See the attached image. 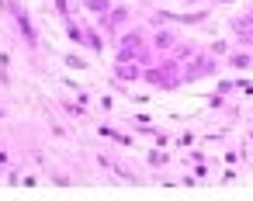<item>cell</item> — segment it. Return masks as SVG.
<instances>
[{
    "label": "cell",
    "instance_id": "cell-13",
    "mask_svg": "<svg viewBox=\"0 0 253 201\" xmlns=\"http://www.w3.org/2000/svg\"><path fill=\"white\" fill-rule=\"evenodd\" d=\"M232 49H236V42H225V39H211V42H208V52L218 56V59H225Z\"/></svg>",
    "mask_w": 253,
    "mask_h": 201
},
{
    "label": "cell",
    "instance_id": "cell-7",
    "mask_svg": "<svg viewBox=\"0 0 253 201\" xmlns=\"http://www.w3.org/2000/svg\"><path fill=\"white\" fill-rule=\"evenodd\" d=\"M222 66H225V70H232V73L253 70V52H250V49H239V45H236V49H232V52H229V56L222 59Z\"/></svg>",
    "mask_w": 253,
    "mask_h": 201
},
{
    "label": "cell",
    "instance_id": "cell-24",
    "mask_svg": "<svg viewBox=\"0 0 253 201\" xmlns=\"http://www.w3.org/2000/svg\"><path fill=\"white\" fill-rule=\"evenodd\" d=\"M236 177H239V173H236V166H225V170H222V177H218V180H222V184H232V180H236Z\"/></svg>",
    "mask_w": 253,
    "mask_h": 201
},
{
    "label": "cell",
    "instance_id": "cell-31",
    "mask_svg": "<svg viewBox=\"0 0 253 201\" xmlns=\"http://www.w3.org/2000/svg\"><path fill=\"white\" fill-rule=\"evenodd\" d=\"M250 139H253V132H250Z\"/></svg>",
    "mask_w": 253,
    "mask_h": 201
},
{
    "label": "cell",
    "instance_id": "cell-21",
    "mask_svg": "<svg viewBox=\"0 0 253 201\" xmlns=\"http://www.w3.org/2000/svg\"><path fill=\"white\" fill-rule=\"evenodd\" d=\"M239 156H246V153H243V149H229V153H222V160H225L229 166H236V163H239Z\"/></svg>",
    "mask_w": 253,
    "mask_h": 201
},
{
    "label": "cell",
    "instance_id": "cell-2",
    "mask_svg": "<svg viewBox=\"0 0 253 201\" xmlns=\"http://www.w3.org/2000/svg\"><path fill=\"white\" fill-rule=\"evenodd\" d=\"M222 70H225L222 59L211 56L208 49H201L194 59H187V63L180 66V80H184V87H187V83H198V80H211V77H218Z\"/></svg>",
    "mask_w": 253,
    "mask_h": 201
},
{
    "label": "cell",
    "instance_id": "cell-8",
    "mask_svg": "<svg viewBox=\"0 0 253 201\" xmlns=\"http://www.w3.org/2000/svg\"><path fill=\"white\" fill-rule=\"evenodd\" d=\"M208 21H211V11H180V14H173V25H187V28L208 25Z\"/></svg>",
    "mask_w": 253,
    "mask_h": 201
},
{
    "label": "cell",
    "instance_id": "cell-10",
    "mask_svg": "<svg viewBox=\"0 0 253 201\" xmlns=\"http://www.w3.org/2000/svg\"><path fill=\"white\" fill-rule=\"evenodd\" d=\"M198 52H201V45H198V42H177V49H173L170 56H173L180 66H184V63H187V59H194Z\"/></svg>",
    "mask_w": 253,
    "mask_h": 201
},
{
    "label": "cell",
    "instance_id": "cell-18",
    "mask_svg": "<svg viewBox=\"0 0 253 201\" xmlns=\"http://www.w3.org/2000/svg\"><path fill=\"white\" fill-rule=\"evenodd\" d=\"M236 94H243V97H253V80H236Z\"/></svg>",
    "mask_w": 253,
    "mask_h": 201
},
{
    "label": "cell",
    "instance_id": "cell-5",
    "mask_svg": "<svg viewBox=\"0 0 253 201\" xmlns=\"http://www.w3.org/2000/svg\"><path fill=\"white\" fill-rule=\"evenodd\" d=\"M132 21H135L132 4H115V7L108 11V18H104V21H97V25H101V32H108V35H122Z\"/></svg>",
    "mask_w": 253,
    "mask_h": 201
},
{
    "label": "cell",
    "instance_id": "cell-15",
    "mask_svg": "<svg viewBox=\"0 0 253 201\" xmlns=\"http://www.w3.org/2000/svg\"><path fill=\"white\" fill-rule=\"evenodd\" d=\"M250 25H253V14H250V11H243V14H232V18H229V28H232V35H236V32H243V28H250Z\"/></svg>",
    "mask_w": 253,
    "mask_h": 201
},
{
    "label": "cell",
    "instance_id": "cell-11",
    "mask_svg": "<svg viewBox=\"0 0 253 201\" xmlns=\"http://www.w3.org/2000/svg\"><path fill=\"white\" fill-rule=\"evenodd\" d=\"M97 132H101L104 139L118 142V146H135V139H132V135H125V132H118V128H111V125H97Z\"/></svg>",
    "mask_w": 253,
    "mask_h": 201
},
{
    "label": "cell",
    "instance_id": "cell-9",
    "mask_svg": "<svg viewBox=\"0 0 253 201\" xmlns=\"http://www.w3.org/2000/svg\"><path fill=\"white\" fill-rule=\"evenodd\" d=\"M80 7H84V11H90L97 21H104V18H108V11L115 7V0H80Z\"/></svg>",
    "mask_w": 253,
    "mask_h": 201
},
{
    "label": "cell",
    "instance_id": "cell-1",
    "mask_svg": "<svg viewBox=\"0 0 253 201\" xmlns=\"http://www.w3.org/2000/svg\"><path fill=\"white\" fill-rule=\"evenodd\" d=\"M142 83H149V87H156V90H177V87H184V80H180V63H177L173 56H160L156 63H149V66L142 70Z\"/></svg>",
    "mask_w": 253,
    "mask_h": 201
},
{
    "label": "cell",
    "instance_id": "cell-30",
    "mask_svg": "<svg viewBox=\"0 0 253 201\" xmlns=\"http://www.w3.org/2000/svg\"><path fill=\"white\" fill-rule=\"evenodd\" d=\"M246 11H250V14H253V4H250V7H246Z\"/></svg>",
    "mask_w": 253,
    "mask_h": 201
},
{
    "label": "cell",
    "instance_id": "cell-23",
    "mask_svg": "<svg viewBox=\"0 0 253 201\" xmlns=\"http://www.w3.org/2000/svg\"><path fill=\"white\" fill-rule=\"evenodd\" d=\"M208 108H225V94H218V90H215V94L208 97Z\"/></svg>",
    "mask_w": 253,
    "mask_h": 201
},
{
    "label": "cell",
    "instance_id": "cell-28",
    "mask_svg": "<svg viewBox=\"0 0 253 201\" xmlns=\"http://www.w3.org/2000/svg\"><path fill=\"white\" fill-rule=\"evenodd\" d=\"M211 4H215V7H218V4H236V0H211Z\"/></svg>",
    "mask_w": 253,
    "mask_h": 201
},
{
    "label": "cell",
    "instance_id": "cell-4",
    "mask_svg": "<svg viewBox=\"0 0 253 201\" xmlns=\"http://www.w3.org/2000/svg\"><path fill=\"white\" fill-rule=\"evenodd\" d=\"M177 42H180V35H177L173 25H160V28L149 32V52H153L156 59H160V56H170V52L177 49Z\"/></svg>",
    "mask_w": 253,
    "mask_h": 201
},
{
    "label": "cell",
    "instance_id": "cell-3",
    "mask_svg": "<svg viewBox=\"0 0 253 201\" xmlns=\"http://www.w3.org/2000/svg\"><path fill=\"white\" fill-rule=\"evenodd\" d=\"M0 7H4V14L14 21V28H18V35L25 39V45H28V49H39V32H35L32 18H28V11L18 4V0H0Z\"/></svg>",
    "mask_w": 253,
    "mask_h": 201
},
{
    "label": "cell",
    "instance_id": "cell-17",
    "mask_svg": "<svg viewBox=\"0 0 253 201\" xmlns=\"http://www.w3.org/2000/svg\"><path fill=\"white\" fill-rule=\"evenodd\" d=\"M63 63H66L70 70H77V73H80V70H90V63H87L84 56H77V52H66V56H63Z\"/></svg>",
    "mask_w": 253,
    "mask_h": 201
},
{
    "label": "cell",
    "instance_id": "cell-29",
    "mask_svg": "<svg viewBox=\"0 0 253 201\" xmlns=\"http://www.w3.org/2000/svg\"><path fill=\"white\" fill-rule=\"evenodd\" d=\"M4 118H7V111H4V108H0V121H4Z\"/></svg>",
    "mask_w": 253,
    "mask_h": 201
},
{
    "label": "cell",
    "instance_id": "cell-16",
    "mask_svg": "<svg viewBox=\"0 0 253 201\" xmlns=\"http://www.w3.org/2000/svg\"><path fill=\"white\" fill-rule=\"evenodd\" d=\"M232 42H236L239 49H250V52H253V25H250V28H243V32H236V35H232Z\"/></svg>",
    "mask_w": 253,
    "mask_h": 201
},
{
    "label": "cell",
    "instance_id": "cell-25",
    "mask_svg": "<svg viewBox=\"0 0 253 201\" xmlns=\"http://www.w3.org/2000/svg\"><path fill=\"white\" fill-rule=\"evenodd\" d=\"M153 139H156V146H170V135H167V132H160V128H156V135H153Z\"/></svg>",
    "mask_w": 253,
    "mask_h": 201
},
{
    "label": "cell",
    "instance_id": "cell-27",
    "mask_svg": "<svg viewBox=\"0 0 253 201\" xmlns=\"http://www.w3.org/2000/svg\"><path fill=\"white\" fill-rule=\"evenodd\" d=\"M180 4H187V7H198V4H205V0H180Z\"/></svg>",
    "mask_w": 253,
    "mask_h": 201
},
{
    "label": "cell",
    "instance_id": "cell-6",
    "mask_svg": "<svg viewBox=\"0 0 253 201\" xmlns=\"http://www.w3.org/2000/svg\"><path fill=\"white\" fill-rule=\"evenodd\" d=\"M142 63L139 59H115V70H111V77L118 80V83H139L142 80Z\"/></svg>",
    "mask_w": 253,
    "mask_h": 201
},
{
    "label": "cell",
    "instance_id": "cell-22",
    "mask_svg": "<svg viewBox=\"0 0 253 201\" xmlns=\"http://www.w3.org/2000/svg\"><path fill=\"white\" fill-rule=\"evenodd\" d=\"M177 146H180V149H191V146H194V132H184V135H177Z\"/></svg>",
    "mask_w": 253,
    "mask_h": 201
},
{
    "label": "cell",
    "instance_id": "cell-12",
    "mask_svg": "<svg viewBox=\"0 0 253 201\" xmlns=\"http://www.w3.org/2000/svg\"><path fill=\"white\" fill-rule=\"evenodd\" d=\"M59 108H63L70 118H80V121L87 118V104H84V101H66V97H63V101H59Z\"/></svg>",
    "mask_w": 253,
    "mask_h": 201
},
{
    "label": "cell",
    "instance_id": "cell-14",
    "mask_svg": "<svg viewBox=\"0 0 253 201\" xmlns=\"http://www.w3.org/2000/svg\"><path fill=\"white\" fill-rule=\"evenodd\" d=\"M146 160H149V166H156V170H160V166H167V163H170V153H167L163 146H156V149H149V156H146Z\"/></svg>",
    "mask_w": 253,
    "mask_h": 201
},
{
    "label": "cell",
    "instance_id": "cell-20",
    "mask_svg": "<svg viewBox=\"0 0 253 201\" xmlns=\"http://www.w3.org/2000/svg\"><path fill=\"white\" fill-rule=\"evenodd\" d=\"M56 11H59V18L66 21V18L73 14V4H70V0H56Z\"/></svg>",
    "mask_w": 253,
    "mask_h": 201
},
{
    "label": "cell",
    "instance_id": "cell-19",
    "mask_svg": "<svg viewBox=\"0 0 253 201\" xmlns=\"http://www.w3.org/2000/svg\"><path fill=\"white\" fill-rule=\"evenodd\" d=\"M215 90L229 97V94H236V80H218V83H215Z\"/></svg>",
    "mask_w": 253,
    "mask_h": 201
},
{
    "label": "cell",
    "instance_id": "cell-26",
    "mask_svg": "<svg viewBox=\"0 0 253 201\" xmlns=\"http://www.w3.org/2000/svg\"><path fill=\"white\" fill-rule=\"evenodd\" d=\"M101 108H104V111H111V108H115V101H111L108 94H101Z\"/></svg>",
    "mask_w": 253,
    "mask_h": 201
}]
</instances>
